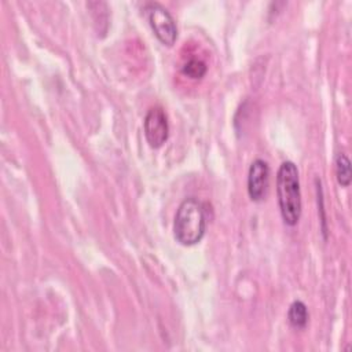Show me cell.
Segmentation results:
<instances>
[{
    "mask_svg": "<svg viewBox=\"0 0 352 352\" xmlns=\"http://www.w3.org/2000/svg\"><path fill=\"white\" fill-rule=\"evenodd\" d=\"M276 194L282 220L293 227L301 217V190L298 169L292 161L280 164L276 173Z\"/></svg>",
    "mask_w": 352,
    "mask_h": 352,
    "instance_id": "1",
    "label": "cell"
},
{
    "mask_svg": "<svg viewBox=\"0 0 352 352\" xmlns=\"http://www.w3.org/2000/svg\"><path fill=\"white\" fill-rule=\"evenodd\" d=\"M206 231V214L201 201L188 197L177 208L173 221L175 239L183 246L198 243Z\"/></svg>",
    "mask_w": 352,
    "mask_h": 352,
    "instance_id": "2",
    "label": "cell"
},
{
    "mask_svg": "<svg viewBox=\"0 0 352 352\" xmlns=\"http://www.w3.org/2000/svg\"><path fill=\"white\" fill-rule=\"evenodd\" d=\"M143 11L155 34V37L166 47H172L177 38V28L169 11L157 1L144 4Z\"/></svg>",
    "mask_w": 352,
    "mask_h": 352,
    "instance_id": "3",
    "label": "cell"
},
{
    "mask_svg": "<svg viewBox=\"0 0 352 352\" xmlns=\"http://www.w3.org/2000/svg\"><path fill=\"white\" fill-rule=\"evenodd\" d=\"M144 128V136L150 147L158 148L161 147L169 136V125H168V118L162 107H151L143 122Z\"/></svg>",
    "mask_w": 352,
    "mask_h": 352,
    "instance_id": "4",
    "label": "cell"
},
{
    "mask_svg": "<svg viewBox=\"0 0 352 352\" xmlns=\"http://www.w3.org/2000/svg\"><path fill=\"white\" fill-rule=\"evenodd\" d=\"M270 187V166L264 160H254L248 172V194L252 201L260 202L265 198Z\"/></svg>",
    "mask_w": 352,
    "mask_h": 352,
    "instance_id": "5",
    "label": "cell"
},
{
    "mask_svg": "<svg viewBox=\"0 0 352 352\" xmlns=\"http://www.w3.org/2000/svg\"><path fill=\"white\" fill-rule=\"evenodd\" d=\"M308 318H309V314H308L307 305L302 301L296 300L290 304L287 311V319L292 327L297 330L305 329V326L308 324Z\"/></svg>",
    "mask_w": 352,
    "mask_h": 352,
    "instance_id": "6",
    "label": "cell"
},
{
    "mask_svg": "<svg viewBox=\"0 0 352 352\" xmlns=\"http://www.w3.org/2000/svg\"><path fill=\"white\" fill-rule=\"evenodd\" d=\"M336 176H337L338 184H341L342 187H348L351 184V179H352L351 161L344 153H340L336 158Z\"/></svg>",
    "mask_w": 352,
    "mask_h": 352,
    "instance_id": "7",
    "label": "cell"
},
{
    "mask_svg": "<svg viewBox=\"0 0 352 352\" xmlns=\"http://www.w3.org/2000/svg\"><path fill=\"white\" fill-rule=\"evenodd\" d=\"M208 66L205 65V62L199 60V59H190L188 62L184 63V66L182 67V73L184 76H187L188 78L192 80H199L206 74Z\"/></svg>",
    "mask_w": 352,
    "mask_h": 352,
    "instance_id": "8",
    "label": "cell"
}]
</instances>
